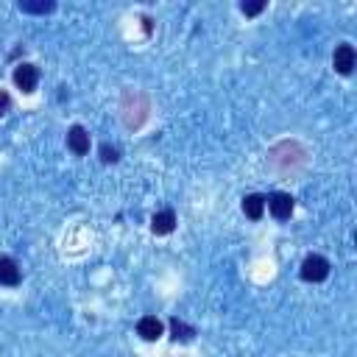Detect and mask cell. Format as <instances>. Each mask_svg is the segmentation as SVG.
Here are the masks:
<instances>
[{
  "mask_svg": "<svg viewBox=\"0 0 357 357\" xmlns=\"http://www.w3.org/2000/svg\"><path fill=\"white\" fill-rule=\"evenodd\" d=\"M137 335H139L142 340H159V337L165 335V324H162L156 315H142V318L137 321Z\"/></svg>",
  "mask_w": 357,
  "mask_h": 357,
  "instance_id": "52a82bcc",
  "label": "cell"
},
{
  "mask_svg": "<svg viewBox=\"0 0 357 357\" xmlns=\"http://www.w3.org/2000/svg\"><path fill=\"white\" fill-rule=\"evenodd\" d=\"M100 159H103L106 165L117 162V159H120V148H117V145H109V142H103V145H100Z\"/></svg>",
  "mask_w": 357,
  "mask_h": 357,
  "instance_id": "7c38bea8",
  "label": "cell"
},
{
  "mask_svg": "<svg viewBox=\"0 0 357 357\" xmlns=\"http://www.w3.org/2000/svg\"><path fill=\"white\" fill-rule=\"evenodd\" d=\"M265 0H254V3H240V11L245 14V17H257L259 11H265Z\"/></svg>",
  "mask_w": 357,
  "mask_h": 357,
  "instance_id": "4fadbf2b",
  "label": "cell"
},
{
  "mask_svg": "<svg viewBox=\"0 0 357 357\" xmlns=\"http://www.w3.org/2000/svg\"><path fill=\"white\" fill-rule=\"evenodd\" d=\"M265 206H268V212H271L276 220H287V218L293 215L296 201H293L290 192H271V195L265 198Z\"/></svg>",
  "mask_w": 357,
  "mask_h": 357,
  "instance_id": "3957f363",
  "label": "cell"
},
{
  "mask_svg": "<svg viewBox=\"0 0 357 357\" xmlns=\"http://www.w3.org/2000/svg\"><path fill=\"white\" fill-rule=\"evenodd\" d=\"M14 84H17V89H22L25 95L36 92V84H39V67L31 64V61L17 64V67H14Z\"/></svg>",
  "mask_w": 357,
  "mask_h": 357,
  "instance_id": "7a4b0ae2",
  "label": "cell"
},
{
  "mask_svg": "<svg viewBox=\"0 0 357 357\" xmlns=\"http://www.w3.org/2000/svg\"><path fill=\"white\" fill-rule=\"evenodd\" d=\"M329 271H332V265H329L326 257H321V254H310V257H304L298 276H301L304 282H324V279L329 276Z\"/></svg>",
  "mask_w": 357,
  "mask_h": 357,
  "instance_id": "6da1fadb",
  "label": "cell"
},
{
  "mask_svg": "<svg viewBox=\"0 0 357 357\" xmlns=\"http://www.w3.org/2000/svg\"><path fill=\"white\" fill-rule=\"evenodd\" d=\"M67 148L75 156H86L89 153V134H86L84 126H70V131H67Z\"/></svg>",
  "mask_w": 357,
  "mask_h": 357,
  "instance_id": "8992f818",
  "label": "cell"
},
{
  "mask_svg": "<svg viewBox=\"0 0 357 357\" xmlns=\"http://www.w3.org/2000/svg\"><path fill=\"white\" fill-rule=\"evenodd\" d=\"M20 282H22V271H20L17 259L8 257V254H0V284L3 287H17Z\"/></svg>",
  "mask_w": 357,
  "mask_h": 357,
  "instance_id": "5b68a950",
  "label": "cell"
},
{
  "mask_svg": "<svg viewBox=\"0 0 357 357\" xmlns=\"http://www.w3.org/2000/svg\"><path fill=\"white\" fill-rule=\"evenodd\" d=\"M53 8H56L53 0H22L20 3V11L25 14H50Z\"/></svg>",
  "mask_w": 357,
  "mask_h": 357,
  "instance_id": "8fae6325",
  "label": "cell"
},
{
  "mask_svg": "<svg viewBox=\"0 0 357 357\" xmlns=\"http://www.w3.org/2000/svg\"><path fill=\"white\" fill-rule=\"evenodd\" d=\"M243 212H245L248 220H259L262 212H265V195H259V192H248V195L243 198Z\"/></svg>",
  "mask_w": 357,
  "mask_h": 357,
  "instance_id": "9c48e42d",
  "label": "cell"
},
{
  "mask_svg": "<svg viewBox=\"0 0 357 357\" xmlns=\"http://www.w3.org/2000/svg\"><path fill=\"white\" fill-rule=\"evenodd\" d=\"M176 229V212L173 209H162L151 218V231L153 234H170Z\"/></svg>",
  "mask_w": 357,
  "mask_h": 357,
  "instance_id": "ba28073f",
  "label": "cell"
},
{
  "mask_svg": "<svg viewBox=\"0 0 357 357\" xmlns=\"http://www.w3.org/2000/svg\"><path fill=\"white\" fill-rule=\"evenodd\" d=\"M198 332H195V326H190V324H184L181 318H170V337L178 343H190L192 337H195Z\"/></svg>",
  "mask_w": 357,
  "mask_h": 357,
  "instance_id": "30bf717a",
  "label": "cell"
},
{
  "mask_svg": "<svg viewBox=\"0 0 357 357\" xmlns=\"http://www.w3.org/2000/svg\"><path fill=\"white\" fill-rule=\"evenodd\" d=\"M8 106H11V95H8V92H0V117L6 114Z\"/></svg>",
  "mask_w": 357,
  "mask_h": 357,
  "instance_id": "5bb4252c",
  "label": "cell"
},
{
  "mask_svg": "<svg viewBox=\"0 0 357 357\" xmlns=\"http://www.w3.org/2000/svg\"><path fill=\"white\" fill-rule=\"evenodd\" d=\"M354 64H357V53H354V47H351L349 42H340V45L335 47V53H332V67H335L340 75H351Z\"/></svg>",
  "mask_w": 357,
  "mask_h": 357,
  "instance_id": "277c9868",
  "label": "cell"
}]
</instances>
